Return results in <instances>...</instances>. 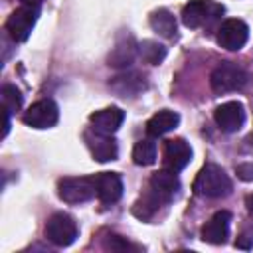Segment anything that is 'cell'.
<instances>
[{
  "label": "cell",
  "instance_id": "1",
  "mask_svg": "<svg viewBox=\"0 0 253 253\" xmlns=\"http://www.w3.org/2000/svg\"><path fill=\"white\" fill-rule=\"evenodd\" d=\"M194 192L202 198H225L231 194V180L221 166L206 164L194 180Z\"/></svg>",
  "mask_w": 253,
  "mask_h": 253
},
{
  "label": "cell",
  "instance_id": "2",
  "mask_svg": "<svg viewBox=\"0 0 253 253\" xmlns=\"http://www.w3.org/2000/svg\"><path fill=\"white\" fill-rule=\"evenodd\" d=\"M245 83H247V71L241 65L231 63V61L217 65L210 75V85H211L213 93H217V95L239 91L245 87Z\"/></svg>",
  "mask_w": 253,
  "mask_h": 253
},
{
  "label": "cell",
  "instance_id": "3",
  "mask_svg": "<svg viewBox=\"0 0 253 253\" xmlns=\"http://www.w3.org/2000/svg\"><path fill=\"white\" fill-rule=\"evenodd\" d=\"M223 14V6L211 0H192L182 8V22L186 28H202L210 26L217 16Z\"/></svg>",
  "mask_w": 253,
  "mask_h": 253
},
{
  "label": "cell",
  "instance_id": "4",
  "mask_svg": "<svg viewBox=\"0 0 253 253\" xmlns=\"http://www.w3.org/2000/svg\"><path fill=\"white\" fill-rule=\"evenodd\" d=\"M57 196L65 204H83L97 196L93 178H61L57 182Z\"/></svg>",
  "mask_w": 253,
  "mask_h": 253
},
{
  "label": "cell",
  "instance_id": "5",
  "mask_svg": "<svg viewBox=\"0 0 253 253\" xmlns=\"http://www.w3.org/2000/svg\"><path fill=\"white\" fill-rule=\"evenodd\" d=\"M45 237L57 247H67L77 237V223L67 213H53L45 223Z\"/></svg>",
  "mask_w": 253,
  "mask_h": 253
},
{
  "label": "cell",
  "instance_id": "6",
  "mask_svg": "<svg viewBox=\"0 0 253 253\" xmlns=\"http://www.w3.org/2000/svg\"><path fill=\"white\" fill-rule=\"evenodd\" d=\"M38 8L36 6H20L6 20V32L14 42H26L36 26Z\"/></svg>",
  "mask_w": 253,
  "mask_h": 253
},
{
  "label": "cell",
  "instance_id": "7",
  "mask_svg": "<svg viewBox=\"0 0 253 253\" xmlns=\"http://www.w3.org/2000/svg\"><path fill=\"white\" fill-rule=\"evenodd\" d=\"M249 40V28L243 20L229 18L217 30V43L227 51H239Z\"/></svg>",
  "mask_w": 253,
  "mask_h": 253
},
{
  "label": "cell",
  "instance_id": "8",
  "mask_svg": "<svg viewBox=\"0 0 253 253\" xmlns=\"http://www.w3.org/2000/svg\"><path fill=\"white\" fill-rule=\"evenodd\" d=\"M22 119L32 128H51L59 121V109L51 99H42V101H36L24 113Z\"/></svg>",
  "mask_w": 253,
  "mask_h": 253
},
{
  "label": "cell",
  "instance_id": "9",
  "mask_svg": "<svg viewBox=\"0 0 253 253\" xmlns=\"http://www.w3.org/2000/svg\"><path fill=\"white\" fill-rule=\"evenodd\" d=\"M178 190H180V180H178L176 172H172L168 168H162V170H158L150 176V190L148 192L160 204H166L172 198H176Z\"/></svg>",
  "mask_w": 253,
  "mask_h": 253
},
{
  "label": "cell",
  "instance_id": "10",
  "mask_svg": "<svg viewBox=\"0 0 253 253\" xmlns=\"http://www.w3.org/2000/svg\"><path fill=\"white\" fill-rule=\"evenodd\" d=\"M213 119L223 132H237L245 123V109L239 101H227L215 109Z\"/></svg>",
  "mask_w": 253,
  "mask_h": 253
},
{
  "label": "cell",
  "instance_id": "11",
  "mask_svg": "<svg viewBox=\"0 0 253 253\" xmlns=\"http://www.w3.org/2000/svg\"><path fill=\"white\" fill-rule=\"evenodd\" d=\"M192 158V148L184 138H172L166 140L164 144V152H162V164L164 168L172 170V172H180L182 168L188 166Z\"/></svg>",
  "mask_w": 253,
  "mask_h": 253
},
{
  "label": "cell",
  "instance_id": "12",
  "mask_svg": "<svg viewBox=\"0 0 253 253\" xmlns=\"http://www.w3.org/2000/svg\"><path fill=\"white\" fill-rule=\"evenodd\" d=\"M229 225H231V213L225 210L215 211L202 227V239L211 245H221L229 237Z\"/></svg>",
  "mask_w": 253,
  "mask_h": 253
},
{
  "label": "cell",
  "instance_id": "13",
  "mask_svg": "<svg viewBox=\"0 0 253 253\" xmlns=\"http://www.w3.org/2000/svg\"><path fill=\"white\" fill-rule=\"evenodd\" d=\"M93 182H95L97 198L103 204H115L123 196V180L115 172H101L93 176Z\"/></svg>",
  "mask_w": 253,
  "mask_h": 253
},
{
  "label": "cell",
  "instance_id": "14",
  "mask_svg": "<svg viewBox=\"0 0 253 253\" xmlns=\"http://www.w3.org/2000/svg\"><path fill=\"white\" fill-rule=\"evenodd\" d=\"M85 142H87L93 158L99 162L115 160L119 154V146L111 138V134H101L97 130H91V132H85Z\"/></svg>",
  "mask_w": 253,
  "mask_h": 253
},
{
  "label": "cell",
  "instance_id": "15",
  "mask_svg": "<svg viewBox=\"0 0 253 253\" xmlns=\"http://www.w3.org/2000/svg\"><path fill=\"white\" fill-rule=\"evenodd\" d=\"M89 121L93 125V130L101 134H115L125 121V111H121L119 107H107V109L95 111L89 117Z\"/></svg>",
  "mask_w": 253,
  "mask_h": 253
},
{
  "label": "cell",
  "instance_id": "16",
  "mask_svg": "<svg viewBox=\"0 0 253 253\" xmlns=\"http://www.w3.org/2000/svg\"><path fill=\"white\" fill-rule=\"evenodd\" d=\"M109 87L123 99H132L136 97L140 91L146 89V81L140 73H134V71H128V73H123V75H117L109 81Z\"/></svg>",
  "mask_w": 253,
  "mask_h": 253
},
{
  "label": "cell",
  "instance_id": "17",
  "mask_svg": "<svg viewBox=\"0 0 253 253\" xmlns=\"http://www.w3.org/2000/svg\"><path fill=\"white\" fill-rule=\"evenodd\" d=\"M136 53H138V43L134 42L132 36H126V38L117 42V45L111 49L107 61L115 69H125V67H128L134 61Z\"/></svg>",
  "mask_w": 253,
  "mask_h": 253
},
{
  "label": "cell",
  "instance_id": "18",
  "mask_svg": "<svg viewBox=\"0 0 253 253\" xmlns=\"http://www.w3.org/2000/svg\"><path fill=\"white\" fill-rule=\"evenodd\" d=\"M180 123V115L176 111H170V109H162L158 111L156 115H152L146 123V132L150 136H162L170 130H174Z\"/></svg>",
  "mask_w": 253,
  "mask_h": 253
},
{
  "label": "cell",
  "instance_id": "19",
  "mask_svg": "<svg viewBox=\"0 0 253 253\" xmlns=\"http://www.w3.org/2000/svg\"><path fill=\"white\" fill-rule=\"evenodd\" d=\"M148 22H150V28H152L158 36H162V38H166V40L176 38V18H174L172 12H168L166 8L154 10V12L150 14Z\"/></svg>",
  "mask_w": 253,
  "mask_h": 253
},
{
  "label": "cell",
  "instance_id": "20",
  "mask_svg": "<svg viewBox=\"0 0 253 253\" xmlns=\"http://www.w3.org/2000/svg\"><path fill=\"white\" fill-rule=\"evenodd\" d=\"M132 160L138 166H150L156 162V142L152 138H142L132 148Z\"/></svg>",
  "mask_w": 253,
  "mask_h": 253
},
{
  "label": "cell",
  "instance_id": "21",
  "mask_svg": "<svg viewBox=\"0 0 253 253\" xmlns=\"http://www.w3.org/2000/svg\"><path fill=\"white\" fill-rule=\"evenodd\" d=\"M138 53H140L142 61H146L148 65H158L166 57V47L154 40H142L138 43Z\"/></svg>",
  "mask_w": 253,
  "mask_h": 253
},
{
  "label": "cell",
  "instance_id": "22",
  "mask_svg": "<svg viewBox=\"0 0 253 253\" xmlns=\"http://www.w3.org/2000/svg\"><path fill=\"white\" fill-rule=\"evenodd\" d=\"M158 208H160V202L148 192L146 196H142V198L132 206V213H134L138 219H150V217L156 213Z\"/></svg>",
  "mask_w": 253,
  "mask_h": 253
},
{
  "label": "cell",
  "instance_id": "23",
  "mask_svg": "<svg viewBox=\"0 0 253 253\" xmlns=\"http://www.w3.org/2000/svg\"><path fill=\"white\" fill-rule=\"evenodd\" d=\"M2 105H4V111H8V113L20 111V107H22V93L14 85L6 83L2 87Z\"/></svg>",
  "mask_w": 253,
  "mask_h": 253
},
{
  "label": "cell",
  "instance_id": "24",
  "mask_svg": "<svg viewBox=\"0 0 253 253\" xmlns=\"http://www.w3.org/2000/svg\"><path fill=\"white\" fill-rule=\"evenodd\" d=\"M103 245H105V249H111V251H138V245H132L123 235H115V233H109L105 237Z\"/></svg>",
  "mask_w": 253,
  "mask_h": 253
},
{
  "label": "cell",
  "instance_id": "25",
  "mask_svg": "<svg viewBox=\"0 0 253 253\" xmlns=\"http://www.w3.org/2000/svg\"><path fill=\"white\" fill-rule=\"evenodd\" d=\"M235 174L243 182H253V162H241L235 166Z\"/></svg>",
  "mask_w": 253,
  "mask_h": 253
},
{
  "label": "cell",
  "instance_id": "26",
  "mask_svg": "<svg viewBox=\"0 0 253 253\" xmlns=\"http://www.w3.org/2000/svg\"><path fill=\"white\" fill-rule=\"evenodd\" d=\"M235 247H241V249H249V247H253V237H249V235H241V237H237Z\"/></svg>",
  "mask_w": 253,
  "mask_h": 253
},
{
  "label": "cell",
  "instance_id": "27",
  "mask_svg": "<svg viewBox=\"0 0 253 253\" xmlns=\"http://www.w3.org/2000/svg\"><path fill=\"white\" fill-rule=\"evenodd\" d=\"M245 206H247V211H249V215L253 217V194H249V196L245 198Z\"/></svg>",
  "mask_w": 253,
  "mask_h": 253
},
{
  "label": "cell",
  "instance_id": "28",
  "mask_svg": "<svg viewBox=\"0 0 253 253\" xmlns=\"http://www.w3.org/2000/svg\"><path fill=\"white\" fill-rule=\"evenodd\" d=\"M42 2H43V0H22L24 6H36V8H38Z\"/></svg>",
  "mask_w": 253,
  "mask_h": 253
}]
</instances>
